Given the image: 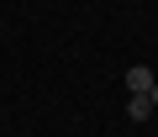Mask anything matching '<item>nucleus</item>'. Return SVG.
Masks as SVG:
<instances>
[{
	"label": "nucleus",
	"mask_w": 158,
	"mask_h": 137,
	"mask_svg": "<svg viewBox=\"0 0 158 137\" xmlns=\"http://www.w3.org/2000/svg\"><path fill=\"white\" fill-rule=\"evenodd\" d=\"M127 90H132V95H148V90H153V68H148V63L127 68Z\"/></svg>",
	"instance_id": "f257e3e1"
},
{
	"label": "nucleus",
	"mask_w": 158,
	"mask_h": 137,
	"mask_svg": "<svg viewBox=\"0 0 158 137\" xmlns=\"http://www.w3.org/2000/svg\"><path fill=\"white\" fill-rule=\"evenodd\" d=\"M148 100H153V111H158V79H153V90H148Z\"/></svg>",
	"instance_id": "7ed1b4c3"
},
{
	"label": "nucleus",
	"mask_w": 158,
	"mask_h": 137,
	"mask_svg": "<svg viewBox=\"0 0 158 137\" xmlns=\"http://www.w3.org/2000/svg\"><path fill=\"white\" fill-rule=\"evenodd\" d=\"M127 116H132V121H153V100H148V95H132V100H127Z\"/></svg>",
	"instance_id": "f03ea898"
}]
</instances>
